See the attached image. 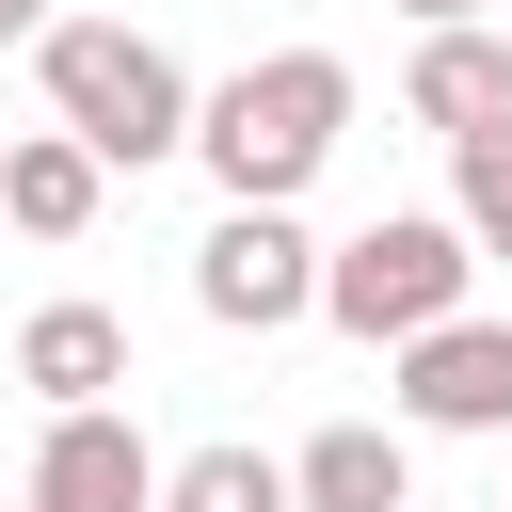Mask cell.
I'll list each match as a JSON object with an SVG mask.
<instances>
[{
	"label": "cell",
	"instance_id": "cell-1",
	"mask_svg": "<svg viewBox=\"0 0 512 512\" xmlns=\"http://www.w3.org/2000/svg\"><path fill=\"white\" fill-rule=\"evenodd\" d=\"M336 128H352V64H336V48H272V64H240L224 96H192V160L224 176V208H288V192L336 160Z\"/></svg>",
	"mask_w": 512,
	"mask_h": 512
},
{
	"label": "cell",
	"instance_id": "cell-2",
	"mask_svg": "<svg viewBox=\"0 0 512 512\" xmlns=\"http://www.w3.org/2000/svg\"><path fill=\"white\" fill-rule=\"evenodd\" d=\"M32 80H48V128L96 144V160H128V176L192 144V80H176V48L128 32V16H48V32H32Z\"/></svg>",
	"mask_w": 512,
	"mask_h": 512
},
{
	"label": "cell",
	"instance_id": "cell-3",
	"mask_svg": "<svg viewBox=\"0 0 512 512\" xmlns=\"http://www.w3.org/2000/svg\"><path fill=\"white\" fill-rule=\"evenodd\" d=\"M464 272H480V240H464V224L384 208V224L320 240V320H336V336H368V352H400V336L464 320Z\"/></svg>",
	"mask_w": 512,
	"mask_h": 512
},
{
	"label": "cell",
	"instance_id": "cell-4",
	"mask_svg": "<svg viewBox=\"0 0 512 512\" xmlns=\"http://www.w3.org/2000/svg\"><path fill=\"white\" fill-rule=\"evenodd\" d=\"M192 304H208L224 336H288V320H320V240H304L288 208H224V224L192 240Z\"/></svg>",
	"mask_w": 512,
	"mask_h": 512
},
{
	"label": "cell",
	"instance_id": "cell-5",
	"mask_svg": "<svg viewBox=\"0 0 512 512\" xmlns=\"http://www.w3.org/2000/svg\"><path fill=\"white\" fill-rule=\"evenodd\" d=\"M400 432H512V320H432L400 336Z\"/></svg>",
	"mask_w": 512,
	"mask_h": 512
},
{
	"label": "cell",
	"instance_id": "cell-6",
	"mask_svg": "<svg viewBox=\"0 0 512 512\" xmlns=\"http://www.w3.org/2000/svg\"><path fill=\"white\" fill-rule=\"evenodd\" d=\"M32 512H160V448L128 432V400L48 416V448H32Z\"/></svg>",
	"mask_w": 512,
	"mask_h": 512
},
{
	"label": "cell",
	"instance_id": "cell-7",
	"mask_svg": "<svg viewBox=\"0 0 512 512\" xmlns=\"http://www.w3.org/2000/svg\"><path fill=\"white\" fill-rule=\"evenodd\" d=\"M16 384H32L48 416L128 400V320H112V304H32V320H16Z\"/></svg>",
	"mask_w": 512,
	"mask_h": 512
},
{
	"label": "cell",
	"instance_id": "cell-8",
	"mask_svg": "<svg viewBox=\"0 0 512 512\" xmlns=\"http://www.w3.org/2000/svg\"><path fill=\"white\" fill-rule=\"evenodd\" d=\"M288 512H416V448L384 416H336L288 448Z\"/></svg>",
	"mask_w": 512,
	"mask_h": 512
},
{
	"label": "cell",
	"instance_id": "cell-9",
	"mask_svg": "<svg viewBox=\"0 0 512 512\" xmlns=\"http://www.w3.org/2000/svg\"><path fill=\"white\" fill-rule=\"evenodd\" d=\"M400 112H416V128H448V144H464V128H496V112H512V32H480V16H464V32H416Z\"/></svg>",
	"mask_w": 512,
	"mask_h": 512
},
{
	"label": "cell",
	"instance_id": "cell-10",
	"mask_svg": "<svg viewBox=\"0 0 512 512\" xmlns=\"http://www.w3.org/2000/svg\"><path fill=\"white\" fill-rule=\"evenodd\" d=\"M96 176H112L96 144L32 128V144H0V224H16V240H80V224H96Z\"/></svg>",
	"mask_w": 512,
	"mask_h": 512
},
{
	"label": "cell",
	"instance_id": "cell-11",
	"mask_svg": "<svg viewBox=\"0 0 512 512\" xmlns=\"http://www.w3.org/2000/svg\"><path fill=\"white\" fill-rule=\"evenodd\" d=\"M160 512H288V464L272 448H192V464H160Z\"/></svg>",
	"mask_w": 512,
	"mask_h": 512
},
{
	"label": "cell",
	"instance_id": "cell-12",
	"mask_svg": "<svg viewBox=\"0 0 512 512\" xmlns=\"http://www.w3.org/2000/svg\"><path fill=\"white\" fill-rule=\"evenodd\" d=\"M448 224H464V240H480V256H512V112H496V128H464V144H448Z\"/></svg>",
	"mask_w": 512,
	"mask_h": 512
},
{
	"label": "cell",
	"instance_id": "cell-13",
	"mask_svg": "<svg viewBox=\"0 0 512 512\" xmlns=\"http://www.w3.org/2000/svg\"><path fill=\"white\" fill-rule=\"evenodd\" d=\"M400 16H416V32H464V16H496V0H400Z\"/></svg>",
	"mask_w": 512,
	"mask_h": 512
},
{
	"label": "cell",
	"instance_id": "cell-14",
	"mask_svg": "<svg viewBox=\"0 0 512 512\" xmlns=\"http://www.w3.org/2000/svg\"><path fill=\"white\" fill-rule=\"evenodd\" d=\"M16 32H48V0H0V48H16Z\"/></svg>",
	"mask_w": 512,
	"mask_h": 512
},
{
	"label": "cell",
	"instance_id": "cell-15",
	"mask_svg": "<svg viewBox=\"0 0 512 512\" xmlns=\"http://www.w3.org/2000/svg\"><path fill=\"white\" fill-rule=\"evenodd\" d=\"M496 512H512V496H496Z\"/></svg>",
	"mask_w": 512,
	"mask_h": 512
}]
</instances>
